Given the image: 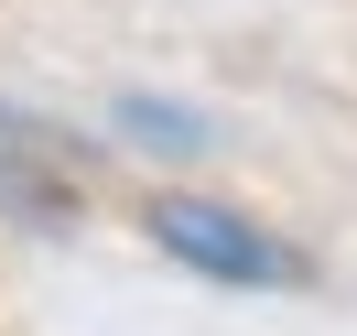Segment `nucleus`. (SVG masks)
Returning a JSON list of instances; mask_svg holds the SVG:
<instances>
[{
	"mask_svg": "<svg viewBox=\"0 0 357 336\" xmlns=\"http://www.w3.org/2000/svg\"><path fill=\"white\" fill-rule=\"evenodd\" d=\"M141 228H152V249H162V261L206 271V282H238V293L303 282V249H292V239H271V228L249 217V206H227V196H162Z\"/></svg>",
	"mask_w": 357,
	"mask_h": 336,
	"instance_id": "obj_1",
	"label": "nucleus"
},
{
	"mask_svg": "<svg viewBox=\"0 0 357 336\" xmlns=\"http://www.w3.org/2000/svg\"><path fill=\"white\" fill-rule=\"evenodd\" d=\"M119 141H141L162 163H195V152H217V119L174 109V98H119Z\"/></svg>",
	"mask_w": 357,
	"mask_h": 336,
	"instance_id": "obj_2",
	"label": "nucleus"
},
{
	"mask_svg": "<svg viewBox=\"0 0 357 336\" xmlns=\"http://www.w3.org/2000/svg\"><path fill=\"white\" fill-rule=\"evenodd\" d=\"M0 141H44V131H33V119H22V109H0Z\"/></svg>",
	"mask_w": 357,
	"mask_h": 336,
	"instance_id": "obj_3",
	"label": "nucleus"
}]
</instances>
